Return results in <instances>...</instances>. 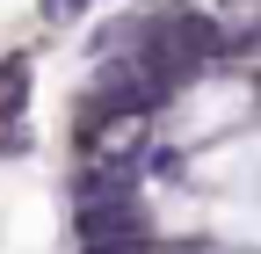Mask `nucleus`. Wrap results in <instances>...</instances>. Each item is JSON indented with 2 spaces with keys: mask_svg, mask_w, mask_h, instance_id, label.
I'll return each instance as SVG.
<instances>
[{
  "mask_svg": "<svg viewBox=\"0 0 261 254\" xmlns=\"http://www.w3.org/2000/svg\"><path fill=\"white\" fill-rule=\"evenodd\" d=\"M80 240H87V254H152V225L138 218L130 196H116V204H80Z\"/></svg>",
  "mask_w": 261,
  "mask_h": 254,
  "instance_id": "obj_1",
  "label": "nucleus"
},
{
  "mask_svg": "<svg viewBox=\"0 0 261 254\" xmlns=\"http://www.w3.org/2000/svg\"><path fill=\"white\" fill-rule=\"evenodd\" d=\"M73 196L80 204H116V196H130V174H80Z\"/></svg>",
  "mask_w": 261,
  "mask_h": 254,
  "instance_id": "obj_2",
  "label": "nucleus"
},
{
  "mask_svg": "<svg viewBox=\"0 0 261 254\" xmlns=\"http://www.w3.org/2000/svg\"><path fill=\"white\" fill-rule=\"evenodd\" d=\"M87 0H44V22H80Z\"/></svg>",
  "mask_w": 261,
  "mask_h": 254,
  "instance_id": "obj_3",
  "label": "nucleus"
}]
</instances>
